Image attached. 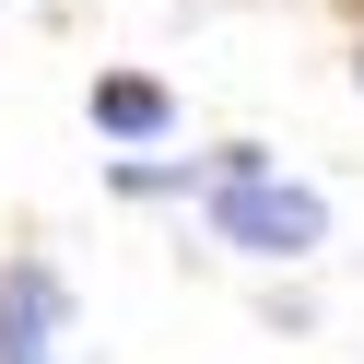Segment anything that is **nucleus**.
I'll return each mask as SVG.
<instances>
[{
    "label": "nucleus",
    "mask_w": 364,
    "mask_h": 364,
    "mask_svg": "<svg viewBox=\"0 0 364 364\" xmlns=\"http://www.w3.org/2000/svg\"><path fill=\"white\" fill-rule=\"evenodd\" d=\"M212 235L235 247V259H317L329 247V200L306 188V176H282V165H212Z\"/></svg>",
    "instance_id": "nucleus-1"
},
{
    "label": "nucleus",
    "mask_w": 364,
    "mask_h": 364,
    "mask_svg": "<svg viewBox=\"0 0 364 364\" xmlns=\"http://www.w3.org/2000/svg\"><path fill=\"white\" fill-rule=\"evenodd\" d=\"M200 188H212L200 153H188V165H176V153H129V165H118V200H200Z\"/></svg>",
    "instance_id": "nucleus-4"
},
{
    "label": "nucleus",
    "mask_w": 364,
    "mask_h": 364,
    "mask_svg": "<svg viewBox=\"0 0 364 364\" xmlns=\"http://www.w3.org/2000/svg\"><path fill=\"white\" fill-rule=\"evenodd\" d=\"M353 82H364V48H353Z\"/></svg>",
    "instance_id": "nucleus-5"
},
{
    "label": "nucleus",
    "mask_w": 364,
    "mask_h": 364,
    "mask_svg": "<svg viewBox=\"0 0 364 364\" xmlns=\"http://www.w3.org/2000/svg\"><path fill=\"white\" fill-rule=\"evenodd\" d=\"M95 129L129 141V153H153V141L176 129V95H165L153 71H106V82H95Z\"/></svg>",
    "instance_id": "nucleus-3"
},
{
    "label": "nucleus",
    "mask_w": 364,
    "mask_h": 364,
    "mask_svg": "<svg viewBox=\"0 0 364 364\" xmlns=\"http://www.w3.org/2000/svg\"><path fill=\"white\" fill-rule=\"evenodd\" d=\"M59 353H71V282L48 247H12L0 259V364H59Z\"/></svg>",
    "instance_id": "nucleus-2"
}]
</instances>
